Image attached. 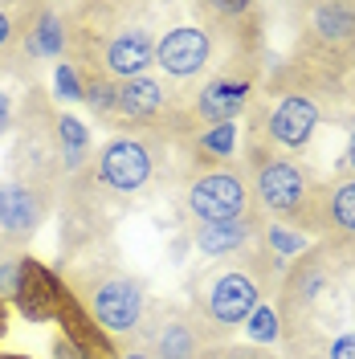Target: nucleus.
Returning a JSON list of instances; mask_svg holds the SVG:
<instances>
[{"label": "nucleus", "mask_w": 355, "mask_h": 359, "mask_svg": "<svg viewBox=\"0 0 355 359\" xmlns=\"http://www.w3.org/2000/svg\"><path fill=\"white\" fill-rule=\"evenodd\" d=\"M86 306L90 323L102 327L107 335H131L143 327L147 298H143L139 278L131 273H94L86 282Z\"/></svg>", "instance_id": "1"}, {"label": "nucleus", "mask_w": 355, "mask_h": 359, "mask_svg": "<svg viewBox=\"0 0 355 359\" xmlns=\"http://www.w3.org/2000/svg\"><path fill=\"white\" fill-rule=\"evenodd\" d=\"M200 306L208 327L217 331H233L237 323H245L253 306H257V278L241 266H221L200 282Z\"/></svg>", "instance_id": "2"}, {"label": "nucleus", "mask_w": 355, "mask_h": 359, "mask_svg": "<svg viewBox=\"0 0 355 359\" xmlns=\"http://www.w3.org/2000/svg\"><path fill=\"white\" fill-rule=\"evenodd\" d=\"M94 66V78H143V69L156 62V41L147 25H114L107 41L86 57Z\"/></svg>", "instance_id": "3"}, {"label": "nucleus", "mask_w": 355, "mask_h": 359, "mask_svg": "<svg viewBox=\"0 0 355 359\" xmlns=\"http://www.w3.org/2000/svg\"><path fill=\"white\" fill-rule=\"evenodd\" d=\"M188 212L204 224L241 221V212H245L241 172H208V176L192 180V188H188Z\"/></svg>", "instance_id": "4"}, {"label": "nucleus", "mask_w": 355, "mask_h": 359, "mask_svg": "<svg viewBox=\"0 0 355 359\" xmlns=\"http://www.w3.org/2000/svg\"><path fill=\"white\" fill-rule=\"evenodd\" d=\"M156 66L163 69L168 78H180V82L204 74V69L213 66V37H208V29H200V25H180L168 37H159L156 41Z\"/></svg>", "instance_id": "5"}, {"label": "nucleus", "mask_w": 355, "mask_h": 359, "mask_svg": "<svg viewBox=\"0 0 355 359\" xmlns=\"http://www.w3.org/2000/svg\"><path fill=\"white\" fill-rule=\"evenodd\" d=\"M257 196L278 217H298L311 201V180L294 159H269L257 172Z\"/></svg>", "instance_id": "6"}, {"label": "nucleus", "mask_w": 355, "mask_h": 359, "mask_svg": "<svg viewBox=\"0 0 355 359\" xmlns=\"http://www.w3.org/2000/svg\"><path fill=\"white\" fill-rule=\"evenodd\" d=\"M98 172L114 192H139L152 180V151L143 139H111L98 156Z\"/></svg>", "instance_id": "7"}, {"label": "nucleus", "mask_w": 355, "mask_h": 359, "mask_svg": "<svg viewBox=\"0 0 355 359\" xmlns=\"http://www.w3.org/2000/svg\"><path fill=\"white\" fill-rule=\"evenodd\" d=\"M69 294L62 290V282L49 273L45 266H37L33 257H21V282H17V302H21V314L33 318V323H45V318H58L62 306H66Z\"/></svg>", "instance_id": "8"}, {"label": "nucleus", "mask_w": 355, "mask_h": 359, "mask_svg": "<svg viewBox=\"0 0 355 359\" xmlns=\"http://www.w3.org/2000/svg\"><path fill=\"white\" fill-rule=\"evenodd\" d=\"M314 127H319V107H314L311 98H302V94L282 98L278 111L269 114V139H274L278 147H290V151L307 147Z\"/></svg>", "instance_id": "9"}, {"label": "nucleus", "mask_w": 355, "mask_h": 359, "mask_svg": "<svg viewBox=\"0 0 355 359\" xmlns=\"http://www.w3.org/2000/svg\"><path fill=\"white\" fill-rule=\"evenodd\" d=\"M41 224V204L25 184H0V233L13 241H29Z\"/></svg>", "instance_id": "10"}, {"label": "nucleus", "mask_w": 355, "mask_h": 359, "mask_svg": "<svg viewBox=\"0 0 355 359\" xmlns=\"http://www.w3.org/2000/svg\"><path fill=\"white\" fill-rule=\"evenodd\" d=\"M168 102V90L159 86L156 78H127V82H114V111L123 118H156Z\"/></svg>", "instance_id": "11"}, {"label": "nucleus", "mask_w": 355, "mask_h": 359, "mask_svg": "<svg viewBox=\"0 0 355 359\" xmlns=\"http://www.w3.org/2000/svg\"><path fill=\"white\" fill-rule=\"evenodd\" d=\"M156 359H192L196 355V327L180 314H159V323L147 331Z\"/></svg>", "instance_id": "12"}, {"label": "nucleus", "mask_w": 355, "mask_h": 359, "mask_svg": "<svg viewBox=\"0 0 355 359\" xmlns=\"http://www.w3.org/2000/svg\"><path fill=\"white\" fill-rule=\"evenodd\" d=\"M241 107H245V82H229V78L208 82L196 98V114L208 118V123H233V114Z\"/></svg>", "instance_id": "13"}, {"label": "nucleus", "mask_w": 355, "mask_h": 359, "mask_svg": "<svg viewBox=\"0 0 355 359\" xmlns=\"http://www.w3.org/2000/svg\"><path fill=\"white\" fill-rule=\"evenodd\" d=\"M249 237V221H229V224H204L196 233V249L208 257H221V253H237Z\"/></svg>", "instance_id": "14"}, {"label": "nucleus", "mask_w": 355, "mask_h": 359, "mask_svg": "<svg viewBox=\"0 0 355 359\" xmlns=\"http://www.w3.org/2000/svg\"><path fill=\"white\" fill-rule=\"evenodd\" d=\"M314 29L331 45H343L355 37V8L351 4H319L314 8Z\"/></svg>", "instance_id": "15"}, {"label": "nucleus", "mask_w": 355, "mask_h": 359, "mask_svg": "<svg viewBox=\"0 0 355 359\" xmlns=\"http://www.w3.org/2000/svg\"><path fill=\"white\" fill-rule=\"evenodd\" d=\"M86 156V127L78 123V118H58V159L66 163V168H78Z\"/></svg>", "instance_id": "16"}, {"label": "nucleus", "mask_w": 355, "mask_h": 359, "mask_svg": "<svg viewBox=\"0 0 355 359\" xmlns=\"http://www.w3.org/2000/svg\"><path fill=\"white\" fill-rule=\"evenodd\" d=\"M331 221L343 229V233H355V176L339 180L331 188Z\"/></svg>", "instance_id": "17"}, {"label": "nucleus", "mask_w": 355, "mask_h": 359, "mask_svg": "<svg viewBox=\"0 0 355 359\" xmlns=\"http://www.w3.org/2000/svg\"><path fill=\"white\" fill-rule=\"evenodd\" d=\"M233 143H237V127H233V123H217V127H213V131H204L196 139V147L200 151H213V156H233Z\"/></svg>", "instance_id": "18"}, {"label": "nucleus", "mask_w": 355, "mask_h": 359, "mask_svg": "<svg viewBox=\"0 0 355 359\" xmlns=\"http://www.w3.org/2000/svg\"><path fill=\"white\" fill-rule=\"evenodd\" d=\"M17 17H21V8H8V4H0V53H8V49L17 45V37H21V33H29V29H25Z\"/></svg>", "instance_id": "19"}, {"label": "nucleus", "mask_w": 355, "mask_h": 359, "mask_svg": "<svg viewBox=\"0 0 355 359\" xmlns=\"http://www.w3.org/2000/svg\"><path fill=\"white\" fill-rule=\"evenodd\" d=\"M82 98H86L94 111H114V86L107 78H90L86 86H82Z\"/></svg>", "instance_id": "20"}, {"label": "nucleus", "mask_w": 355, "mask_h": 359, "mask_svg": "<svg viewBox=\"0 0 355 359\" xmlns=\"http://www.w3.org/2000/svg\"><path fill=\"white\" fill-rule=\"evenodd\" d=\"M249 335L257 339V343H274L278 339V318H274V311L253 306V314H249Z\"/></svg>", "instance_id": "21"}, {"label": "nucleus", "mask_w": 355, "mask_h": 359, "mask_svg": "<svg viewBox=\"0 0 355 359\" xmlns=\"http://www.w3.org/2000/svg\"><path fill=\"white\" fill-rule=\"evenodd\" d=\"M17 282H21V257H4L0 262V298H17Z\"/></svg>", "instance_id": "22"}, {"label": "nucleus", "mask_w": 355, "mask_h": 359, "mask_svg": "<svg viewBox=\"0 0 355 359\" xmlns=\"http://www.w3.org/2000/svg\"><path fill=\"white\" fill-rule=\"evenodd\" d=\"M58 94L74 102V98H82V78H78V69L74 66H58Z\"/></svg>", "instance_id": "23"}, {"label": "nucleus", "mask_w": 355, "mask_h": 359, "mask_svg": "<svg viewBox=\"0 0 355 359\" xmlns=\"http://www.w3.org/2000/svg\"><path fill=\"white\" fill-rule=\"evenodd\" d=\"M323 359H355V331H343V335H335Z\"/></svg>", "instance_id": "24"}, {"label": "nucleus", "mask_w": 355, "mask_h": 359, "mask_svg": "<svg viewBox=\"0 0 355 359\" xmlns=\"http://www.w3.org/2000/svg\"><path fill=\"white\" fill-rule=\"evenodd\" d=\"M269 241H274V249H278V253H282V257H290V253H294V249L302 245V241H298V237H294V233H286V229H269Z\"/></svg>", "instance_id": "25"}, {"label": "nucleus", "mask_w": 355, "mask_h": 359, "mask_svg": "<svg viewBox=\"0 0 355 359\" xmlns=\"http://www.w3.org/2000/svg\"><path fill=\"white\" fill-rule=\"evenodd\" d=\"M8 127H13V98L0 90V135L8 131Z\"/></svg>", "instance_id": "26"}, {"label": "nucleus", "mask_w": 355, "mask_h": 359, "mask_svg": "<svg viewBox=\"0 0 355 359\" xmlns=\"http://www.w3.org/2000/svg\"><path fill=\"white\" fill-rule=\"evenodd\" d=\"M347 163L355 168V127H351V143H347Z\"/></svg>", "instance_id": "27"}, {"label": "nucleus", "mask_w": 355, "mask_h": 359, "mask_svg": "<svg viewBox=\"0 0 355 359\" xmlns=\"http://www.w3.org/2000/svg\"><path fill=\"white\" fill-rule=\"evenodd\" d=\"M4 327H8V318H4V302H0V335H4Z\"/></svg>", "instance_id": "28"}, {"label": "nucleus", "mask_w": 355, "mask_h": 359, "mask_svg": "<svg viewBox=\"0 0 355 359\" xmlns=\"http://www.w3.org/2000/svg\"><path fill=\"white\" fill-rule=\"evenodd\" d=\"M17 359H21V355H17Z\"/></svg>", "instance_id": "29"}]
</instances>
